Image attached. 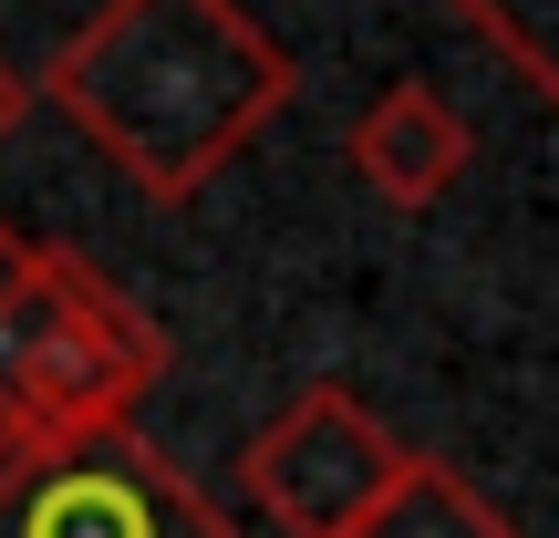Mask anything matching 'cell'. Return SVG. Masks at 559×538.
<instances>
[{
  "instance_id": "7a4b0ae2",
  "label": "cell",
  "mask_w": 559,
  "mask_h": 538,
  "mask_svg": "<svg viewBox=\"0 0 559 538\" xmlns=\"http://www.w3.org/2000/svg\"><path fill=\"white\" fill-rule=\"evenodd\" d=\"M166 373V332L83 249L21 239L0 218V456L135 425Z\"/></svg>"
},
{
  "instance_id": "52a82bcc",
  "label": "cell",
  "mask_w": 559,
  "mask_h": 538,
  "mask_svg": "<svg viewBox=\"0 0 559 538\" xmlns=\"http://www.w3.org/2000/svg\"><path fill=\"white\" fill-rule=\"evenodd\" d=\"M445 11H456L466 32H477L487 52L559 115V0H445Z\"/></svg>"
},
{
  "instance_id": "6da1fadb",
  "label": "cell",
  "mask_w": 559,
  "mask_h": 538,
  "mask_svg": "<svg viewBox=\"0 0 559 538\" xmlns=\"http://www.w3.org/2000/svg\"><path fill=\"white\" fill-rule=\"evenodd\" d=\"M41 94L156 207H187L300 94V62L239 0H104L52 52Z\"/></svg>"
},
{
  "instance_id": "8992f818",
  "label": "cell",
  "mask_w": 559,
  "mask_h": 538,
  "mask_svg": "<svg viewBox=\"0 0 559 538\" xmlns=\"http://www.w3.org/2000/svg\"><path fill=\"white\" fill-rule=\"evenodd\" d=\"M353 538H519V518H508L477 477H456L445 456H404L394 487L362 507Z\"/></svg>"
},
{
  "instance_id": "5b68a950",
  "label": "cell",
  "mask_w": 559,
  "mask_h": 538,
  "mask_svg": "<svg viewBox=\"0 0 559 538\" xmlns=\"http://www.w3.org/2000/svg\"><path fill=\"white\" fill-rule=\"evenodd\" d=\"M477 166V135L466 115L436 94V83H383L353 124V177L373 187L383 207H436L445 187Z\"/></svg>"
},
{
  "instance_id": "277c9868",
  "label": "cell",
  "mask_w": 559,
  "mask_h": 538,
  "mask_svg": "<svg viewBox=\"0 0 559 538\" xmlns=\"http://www.w3.org/2000/svg\"><path fill=\"white\" fill-rule=\"evenodd\" d=\"M394 466H404V445L383 435V415H362L342 383H300L260 435L239 445L249 498L290 538H353L362 507L394 487Z\"/></svg>"
},
{
  "instance_id": "3957f363",
  "label": "cell",
  "mask_w": 559,
  "mask_h": 538,
  "mask_svg": "<svg viewBox=\"0 0 559 538\" xmlns=\"http://www.w3.org/2000/svg\"><path fill=\"white\" fill-rule=\"evenodd\" d=\"M0 538H239L228 507L135 425L0 456Z\"/></svg>"
},
{
  "instance_id": "ba28073f",
  "label": "cell",
  "mask_w": 559,
  "mask_h": 538,
  "mask_svg": "<svg viewBox=\"0 0 559 538\" xmlns=\"http://www.w3.org/2000/svg\"><path fill=\"white\" fill-rule=\"evenodd\" d=\"M21 115H32V73H21V62L0 52V145L21 135Z\"/></svg>"
}]
</instances>
